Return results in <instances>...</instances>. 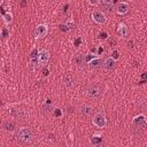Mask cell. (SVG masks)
Listing matches in <instances>:
<instances>
[{"instance_id": "cell-1", "label": "cell", "mask_w": 147, "mask_h": 147, "mask_svg": "<svg viewBox=\"0 0 147 147\" xmlns=\"http://www.w3.org/2000/svg\"><path fill=\"white\" fill-rule=\"evenodd\" d=\"M16 138L23 144H30L33 140V133L30 127H20L16 132Z\"/></svg>"}, {"instance_id": "cell-2", "label": "cell", "mask_w": 147, "mask_h": 147, "mask_svg": "<svg viewBox=\"0 0 147 147\" xmlns=\"http://www.w3.org/2000/svg\"><path fill=\"white\" fill-rule=\"evenodd\" d=\"M92 124L98 129H103L106 126V124H107V119H106L105 114L101 113V111L94 114L93 117H92Z\"/></svg>"}, {"instance_id": "cell-3", "label": "cell", "mask_w": 147, "mask_h": 147, "mask_svg": "<svg viewBox=\"0 0 147 147\" xmlns=\"http://www.w3.org/2000/svg\"><path fill=\"white\" fill-rule=\"evenodd\" d=\"M132 123L136 127H139V129H144L147 124V118L144 114H140L138 116H136L133 119H132Z\"/></svg>"}, {"instance_id": "cell-4", "label": "cell", "mask_w": 147, "mask_h": 147, "mask_svg": "<svg viewBox=\"0 0 147 147\" xmlns=\"http://www.w3.org/2000/svg\"><path fill=\"white\" fill-rule=\"evenodd\" d=\"M92 20L96 23V24H105L107 21V16L105 15V13L95 10L92 13Z\"/></svg>"}, {"instance_id": "cell-5", "label": "cell", "mask_w": 147, "mask_h": 147, "mask_svg": "<svg viewBox=\"0 0 147 147\" xmlns=\"http://www.w3.org/2000/svg\"><path fill=\"white\" fill-rule=\"evenodd\" d=\"M48 32V26L46 24H38L36 28V39H41L44 38Z\"/></svg>"}, {"instance_id": "cell-6", "label": "cell", "mask_w": 147, "mask_h": 147, "mask_svg": "<svg viewBox=\"0 0 147 147\" xmlns=\"http://www.w3.org/2000/svg\"><path fill=\"white\" fill-rule=\"evenodd\" d=\"M87 64H88V68H90V69L96 70V69H100L101 67H103V60H102L101 57L96 56V57L92 59L91 61H88Z\"/></svg>"}, {"instance_id": "cell-7", "label": "cell", "mask_w": 147, "mask_h": 147, "mask_svg": "<svg viewBox=\"0 0 147 147\" xmlns=\"http://www.w3.org/2000/svg\"><path fill=\"white\" fill-rule=\"evenodd\" d=\"M49 60V52L46 49H40L39 51V56H38V62L41 65H45Z\"/></svg>"}, {"instance_id": "cell-8", "label": "cell", "mask_w": 147, "mask_h": 147, "mask_svg": "<svg viewBox=\"0 0 147 147\" xmlns=\"http://www.w3.org/2000/svg\"><path fill=\"white\" fill-rule=\"evenodd\" d=\"M115 67H116V60L113 59L111 56H110V57H107V59L103 61V67H102V68H103L106 71H111V70L115 69Z\"/></svg>"}, {"instance_id": "cell-9", "label": "cell", "mask_w": 147, "mask_h": 147, "mask_svg": "<svg viewBox=\"0 0 147 147\" xmlns=\"http://www.w3.org/2000/svg\"><path fill=\"white\" fill-rule=\"evenodd\" d=\"M116 32H117V34H118L121 38H126V37L129 36V28H127L124 23H119V24L117 25Z\"/></svg>"}, {"instance_id": "cell-10", "label": "cell", "mask_w": 147, "mask_h": 147, "mask_svg": "<svg viewBox=\"0 0 147 147\" xmlns=\"http://www.w3.org/2000/svg\"><path fill=\"white\" fill-rule=\"evenodd\" d=\"M129 9H130L129 3H127V2L122 1V2H119V3L117 5L116 13H117L118 15H125V14H127V13H129Z\"/></svg>"}, {"instance_id": "cell-11", "label": "cell", "mask_w": 147, "mask_h": 147, "mask_svg": "<svg viewBox=\"0 0 147 147\" xmlns=\"http://www.w3.org/2000/svg\"><path fill=\"white\" fill-rule=\"evenodd\" d=\"M93 111H94L93 108H92L91 106H87V105L80 107V109H79V113H80V115H82L83 117H92Z\"/></svg>"}, {"instance_id": "cell-12", "label": "cell", "mask_w": 147, "mask_h": 147, "mask_svg": "<svg viewBox=\"0 0 147 147\" xmlns=\"http://www.w3.org/2000/svg\"><path fill=\"white\" fill-rule=\"evenodd\" d=\"M87 94H88V96H91L92 99H98V98L100 96L101 92H100V90H99L98 87H95V86H90L88 90H87Z\"/></svg>"}, {"instance_id": "cell-13", "label": "cell", "mask_w": 147, "mask_h": 147, "mask_svg": "<svg viewBox=\"0 0 147 147\" xmlns=\"http://www.w3.org/2000/svg\"><path fill=\"white\" fill-rule=\"evenodd\" d=\"M102 142V134L101 133H94L91 138V144L94 146H100Z\"/></svg>"}, {"instance_id": "cell-14", "label": "cell", "mask_w": 147, "mask_h": 147, "mask_svg": "<svg viewBox=\"0 0 147 147\" xmlns=\"http://www.w3.org/2000/svg\"><path fill=\"white\" fill-rule=\"evenodd\" d=\"M38 56H39V51H37L36 48H33L32 52H31V56H30L32 65H37V63H39L38 62Z\"/></svg>"}, {"instance_id": "cell-15", "label": "cell", "mask_w": 147, "mask_h": 147, "mask_svg": "<svg viewBox=\"0 0 147 147\" xmlns=\"http://www.w3.org/2000/svg\"><path fill=\"white\" fill-rule=\"evenodd\" d=\"M2 18H3V23L6 25H9L11 23V21H13V15H11L10 11H7V13L2 14Z\"/></svg>"}, {"instance_id": "cell-16", "label": "cell", "mask_w": 147, "mask_h": 147, "mask_svg": "<svg viewBox=\"0 0 147 147\" xmlns=\"http://www.w3.org/2000/svg\"><path fill=\"white\" fill-rule=\"evenodd\" d=\"M63 85H64L65 87H71V86L74 85V78H72V76L67 75V76L63 78Z\"/></svg>"}, {"instance_id": "cell-17", "label": "cell", "mask_w": 147, "mask_h": 147, "mask_svg": "<svg viewBox=\"0 0 147 147\" xmlns=\"http://www.w3.org/2000/svg\"><path fill=\"white\" fill-rule=\"evenodd\" d=\"M113 2H114V0H100L101 6L105 7L106 9H110L113 7Z\"/></svg>"}, {"instance_id": "cell-18", "label": "cell", "mask_w": 147, "mask_h": 147, "mask_svg": "<svg viewBox=\"0 0 147 147\" xmlns=\"http://www.w3.org/2000/svg\"><path fill=\"white\" fill-rule=\"evenodd\" d=\"M85 60H86V59H85V55H83V54H78V55L75 57V61H76L77 64H79V65H80Z\"/></svg>"}, {"instance_id": "cell-19", "label": "cell", "mask_w": 147, "mask_h": 147, "mask_svg": "<svg viewBox=\"0 0 147 147\" xmlns=\"http://www.w3.org/2000/svg\"><path fill=\"white\" fill-rule=\"evenodd\" d=\"M1 36H2V38H6V37L9 36V31L7 30V28H2V30H1Z\"/></svg>"}, {"instance_id": "cell-20", "label": "cell", "mask_w": 147, "mask_h": 147, "mask_svg": "<svg viewBox=\"0 0 147 147\" xmlns=\"http://www.w3.org/2000/svg\"><path fill=\"white\" fill-rule=\"evenodd\" d=\"M111 57H113V59H115V60L117 61V60L119 59V53H118V51H116V49H115V51H113V52H111Z\"/></svg>"}, {"instance_id": "cell-21", "label": "cell", "mask_w": 147, "mask_h": 147, "mask_svg": "<svg viewBox=\"0 0 147 147\" xmlns=\"http://www.w3.org/2000/svg\"><path fill=\"white\" fill-rule=\"evenodd\" d=\"M54 116L61 117V116H62V110H61L60 108H55V109H54Z\"/></svg>"}, {"instance_id": "cell-22", "label": "cell", "mask_w": 147, "mask_h": 147, "mask_svg": "<svg viewBox=\"0 0 147 147\" xmlns=\"http://www.w3.org/2000/svg\"><path fill=\"white\" fill-rule=\"evenodd\" d=\"M91 6H98L100 5V0H87Z\"/></svg>"}, {"instance_id": "cell-23", "label": "cell", "mask_w": 147, "mask_h": 147, "mask_svg": "<svg viewBox=\"0 0 147 147\" xmlns=\"http://www.w3.org/2000/svg\"><path fill=\"white\" fill-rule=\"evenodd\" d=\"M11 127H13V124H9V123H6L5 124V129L6 130H13Z\"/></svg>"}, {"instance_id": "cell-24", "label": "cell", "mask_w": 147, "mask_h": 147, "mask_svg": "<svg viewBox=\"0 0 147 147\" xmlns=\"http://www.w3.org/2000/svg\"><path fill=\"white\" fill-rule=\"evenodd\" d=\"M100 38H101V39H106V38H107V33H106V32H102V33L100 34Z\"/></svg>"}, {"instance_id": "cell-25", "label": "cell", "mask_w": 147, "mask_h": 147, "mask_svg": "<svg viewBox=\"0 0 147 147\" xmlns=\"http://www.w3.org/2000/svg\"><path fill=\"white\" fill-rule=\"evenodd\" d=\"M48 74H49V69H44V70H42V75L47 76Z\"/></svg>"}, {"instance_id": "cell-26", "label": "cell", "mask_w": 147, "mask_h": 147, "mask_svg": "<svg viewBox=\"0 0 147 147\" xmlns=\"http://www.w3.org/2000/svg\"><path fill=\"white\" fill-rule=\"evenodd\" d=\"M102 52H103V49H102V48H101V47H100V48H99V54H101V53H102Z\"/></svg>"}]
</instances>
